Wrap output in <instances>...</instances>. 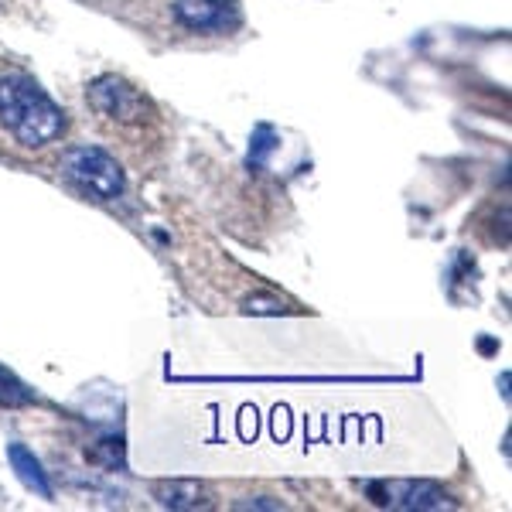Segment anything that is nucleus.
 <instances>
[{"instance_id":"obj_1","label":"nucleus","mask_w":512,"mask_h":512,"mask_svg":"<svg viewBox=\"0 0 512 512\" xmlns=\"http://www.w3.org/2000/svg\"><path fill=\"white\" fill-rule=\"evenodd\" d=\"M0 123L21 147H45L65 130V113L31 76L11 72L0 79Z\"/></svg>"},{"instance_id":"obj_2","label":"nucleus","mask_w":512,"mask_h":512,"mask_svg":"<svg viewBox=\"0 0 512 512\" xmlns=\"http://www.w3.org/2000/svg\"><path fill=\"white\" fill-rule=\"evenodd\" d=\"M62 175L86 195H93L96 202H113L127 188V178H123L117 158H110L99 147H72V151H65Z\"/></svg>"},{"instance_id":"obj_3","label":"nucleus","mask_w":512,"mask_h":512,"mask_svg":"<svg viewBox=\"0 0 512 512\" xmlns=\"http://www.w3.org/2000/svg\"><path fill=\"white\" fill-rule=\"evenodd\" d=\"M376 506L386 509H420V512H434V509H454L458 502L448 492H441L431 482H376L369 485Z\"/></svg>"},{"instance_id":"obj_4","label":"nucleus","mask_w":512,"mask_h":512,"mask_svg":"<svg viewBox=\"0 0 512 512\" xmlns=\"http://www.w3.org/2000/svg\"><path fill=\"white\" fill-rule=\"evenodd\" d=\"M175 18L198 35H226L239 28L236 0H175Z\"/></svg>"},{"instance_id":"obj_5","label":"nucleus","mask_w":512,"mask_h":512,"mask_svg":"<svg viewBox=\"0 0 512 512\" xmlns=\"http://www.w3.org/2000/svg\"><path fill=\"white\" fill-rule=\"evenodd\" d=\"M89 103L96 106L103 117L120 120V123H140L147 113V99L137 93L130 82L117 76H103L89 86Z\"/></svg>"},{"instance_id":"obj_6","label":"nucleus","mask_w":512,"mask_h":512,"mask_svg":"<svg viewBox=\"0 0 512 512\" xmlns=\"http://www.w3.org/2000/svg\"><path fill=\"white\" fill-rule=\"evenodd\" d=\"M7 458H11L14 472H18V478L31 492H38L41 499H52V485H48V475L35 454L24 448V444H11V448H7Z\"/></svg>"},{"instance_id":"obj_7","label":"nucleus","mask_w":512,"mask_h":512,"mask_svg":"<svg viewBox=\"0 0 512 512\" xmlns=\"http://www.w3.org/2000/svg\"><path fill=\"white\" fill-rule=\"evenodd\" d=\"M154 499L161 502L164 509H198L205 506V489L198 482H164L154 489Z\"/></svg>"},{"instance_id":"obj_8","label":"nucleus","mask_w":512,"mask_h":512,"mask_svg":"<svg viewBox=\"0 0 512 512\" xmlns=\"http://www.w3.org/2000/svg\"><path fill=\"white\" fill-rule=\"evenodd\" d=\"M86 458L93 461V465L106 468V472H123V441L120 437H103V441H96L93 448L86 451Z\"/></svg>"},{"instance_id":"obj_9","label":"nucleus","mask_w":512,"mask_h":512,"mask_svg":"<svg viewBox=\"0 0 512 512\" xmlns=\"http://www.w3.org/2000/svg\"><path fill=\"white\" fill-rule=\"evenodd\" d=\"M35 400V393L21 383L11 369L0 366V407H24V403Z\"/></svg>"},{"instance_id":"obj_10","label":"nucleus","mask_w":512,"mask_h":512,"mask_svg":"<svg viewBox=\"0 0 512 512\" xmlns=\"http://www.w3.org/2000/svg\"><path fill=\"white\" fill-rule=\"evenodd\" d=\"M277 147V134H274V127H256V134H253V147H250V161L253 164H267L270 158V151Z\"/></svg>"},{"instance_id":"obj_11","label":"nucleus","mask_w":512,"mask_h":512,"mask_svg":"<svg viewBox=\"0 0 512 512\" xmlns=\"http://www.w3.org/2000/svg\"><path fill=\"white\" fill-rule=\"evenodd\" d=\"M246 311H253V315H280L284 304H280L277 297H250V301H246Z\"/></svg>"},{"instance_id":"obj_12","label":"nucleus","mask_w":512,"mask_h":512,"mask_svg":"<svg viewBox=\"0 0 512 512\" xmlns=\"http://www.w3.org/2000/svg\"><path fill=\"white\" fill-rule=\"evenodd\" d=\"M239 509H280V502H263V499H253V502H239Z\"/></svg>"}]
</instances>
